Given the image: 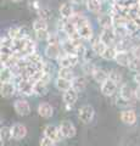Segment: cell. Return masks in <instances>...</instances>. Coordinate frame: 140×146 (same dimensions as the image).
I'll return each mask as SVG.
<instances>
[{
  "mask_svg": "<svg viewBox=\"0 0 140 146\" xmlns=\"http://www.w3.org/2000/svg\"><path fill=\"white\" fill-rule=\"evenodd\" d=\"M94 115H95V111H94V107L92 105H84L79 108L78 111V117L80 122H83L84 124H88L93 121Z\"/></svg>",
  "mask_w": 140,
  "mask_h": 146,
  "instance_id": "1",
  "label": "cell"
},
{
  "mask_svg": "<svg viewBox=\"0 0 140 146\" xmlns=\"http://www.w3.org/2000/svg\"><path fill=\"white\" fill-rule=\"evenodd\" d=\"M57 62H58V66L60 67L72 68L79 62V55H71V54L61 55V56L57 58Z\"/></svg>",
  "mask_w": 140,
  "mask_h": 146,
  "instance_id": "2",
  "label": "cell"
},
{
  "mask_svg": "<svg viewBox=\"0 0 140 146\" xmlns=\"http://www.w3.org/2000/svg\"><path fill=\"white\" fill-rule=\"evenodd\" d=\"M44 135L48 136V138H50V139H52L56 144L60 143L62 139H65L64 135H62V133H61V130H60V128L54 125V124H48L46 127L44 128Z\"/></svg>",
  "mask_w": 140,
  "mask_h": 146,
  "instance_id": "3",
  "label": "cell"
},
{
  "mask_svg": "<svg viewBox=\"0 0 140 146\" xmlns=\"http://www.w3.org/2000/svg\"><path fill=\"white\" fill-rule=\"evenodd\" d=\"M17 90H19L22 95L32 96L34 94V83H32L29 79L21 78L19 82H17Z\"/></svg>",
  "mask_w": 140,
  "mask_h": 146,
  "instance_id": "4",
  "label": "cell"
},
{
  "mask_svg": "<svg viewBox=\"0 0 140 146\" xmlns=\"http://www.w3.org/2000/svg\"><path fill=\"white\" fill-rule=\"evenodd\" d=\"M58 128H60V130L65 139H72V138H74L77 134V129H76L74 124L70 121H62L60 123V125H58Z\"/></svg>",
  "mask_w": 140,
  "mask_h": 146,
  "instance_id": "5",
  "label": "cell"
},
{
  "mask_svg": "<svg viewBox=\"0 0 140 146\" xmlns=\"http://www.w3.org/2000/svg\"><path fill=\"white\" fill-rule=\"evenodd\" d=\"M27 135V128L22 123H15L10 127V138L13 140H22Z\"/></svg>",
  "mask_w": 140,
  "mask_h": 146,
  "instance_id": "6",
  "label": "cell"
},
{
  "mask_svg": "<svg viewBox=\"0 0 140 146\" xmlns=\"http://www.w3.org/2000/svg\"><path fill=\"white\" fill-rule=\"evenodd\" d=\"M13 108H15V111L19 116H28L31 113V105L26 100H17V101H15Z\"/></svg>",
  "mask_w": 140,
  "mask_h": 146,
  "instance_id": "7",
  "label": "cell"
},
{
  "mask_svg": "<svg viewBox=\"0 0 140 146\" xmlns=\"http://www.w3.org/2000/svg\"><path fill=\"white\" fill-rule=\"evenodd\" d=\"M61 49L65 54H71V55H79V48L72 42L70 38H66L61 40Z\"/></svg>",
  "mask_w": 140,
  "mask_h": 146,
  "instance_id": "8",
  "label": "cell"
},
{
  "mask_svg": "<svg viewBox=\"0 0 140 146\" xmlns=\"http://www.w3.org/2000/svg\"><path fill=\"white\" fill-rule=\"evenodd\" d=\"M17 86L13 84V82H6V83H1L0 86V94H1L3 98L9 99L15 95Z\"/></svg>",
  "mask_w": 140,
  "mask_h": 146,
  "instance_id": "9",
  "label": "cell"
},
{
  "mask_svg": "<svg viewBox=\"0 0 140 146\" xmlns=\"http://www.w3.org/2000/svg\"><path fill=\"white\" fill-rule=\"evenodd\" d=\"M98 23L102 29H111L113 28V17L108 13H100L98 16Z\"/></svg>",
  "mask_w": 140,
  "mask_h": 146,
  "instance_id": "10",
  "label": "cell"
},
{
  "mask_svg": "<svg viewBox=\"0 0 140 146\" xmlns=\"http://www.w3.org/2000/svg\"><path fill=\"white\" fill-rule=\"evenodd\" d=\"M99 36H100V39L107 45V46H110V45H115L116 40H117V36H116L115 32H113V28H111V29H102L101 34Z\"/></svg>",
  "mask_w": 140,
  "mask_h": 146,
  "instance_id": "11",
  "label": "cell"
},
{
  "mask_svg": "<svg viewBox=\"0 0 140 146\" xmlns=\"http://www.w3.org/2000/svg\"><path fill=\"white\" fill-rule=\"evenodd\" d=\"M106 48H107V45L100 39V36H96V38L92 39V50L98 56H102V54L106 50Z\"/></svg>",
  "mask_w": 140,
  "mask_h": 146,
  "instance_id": "12",
  "label": "cell"
},
{
  "mask_svg": "<svg viewBox=\"0 0 140 146\" xmlns=\"http://www.w3.org/2000/svg\"><path fill=\"white\" fill-rule=\"evenodd\" d=\"M117 90V84L113 80H111L108 78L105 83L101 84V93L105 95V96H112Z\"/></svg>",
  "mask_w": 140,
  "mask_h": 146,
  "instance_id": "13",
  "label": "cell"
},
{
  "mask_svg": "<svg viewBox=\"0 0 140 146\" xmlns=\"http://www.w3.org/2000/svg\"><path fill=\"white\" fill-rule=\"evenodd\" d=\"M77 99H78V91L74 90L73 88H71L70 90L65 91L64 95H62V100H64V102L67 105V106L74 105Z\"/></svg>",
  "mask_w": 140,
  "mask_h": 146,
  "instance_id": "14",
  "label": "cell"
},
{
  "mask_svg": "<svg viewBox=\"0 0 140 146\" xmlns=\"http://www.w3.org/2000/svg\"><path fill=\"white\" fill-rule=\"evenodd\" d=\"M44 54L48 58L57 60V58L61 56V50H60V46H58V45H48L44 50Z\"/></svg>",
  "mask_w": 140,
  "mask_h": 146,
  "instance_id": "15",
  "label": "cell"
},
{
  "mask_svg": "<svg viewBox=\"0 0 140 146\" xmlns=\"http://www.w3.org/2000/svg\"><path fill=\"white\" fill-rule=\"evenodd\" d=\"M38 113H39V116L43 118H50L54 115V108L50 104L42 102L38 106Z\"/></svg>",
  "mask_w": 140,
  "mask_h": 146,
  "instance_id": "16",
  "label": "cell"
},
{
  "mask_svg": "<svg viewBox=\"0 0 140 146\" xmlns=\"http://www.w3.org/2000/svg\"><path fill=\"white\" fill-rule=\"evenodd\" d=\"M78 34L80 35V38L84 40H92L94 38V33H93V28L90 26V22L87 25H84L78 28Z\"/></svg>",
  "mask_w": 140,
  "mask_h": 146,
  "instance_id": "17",
  "label": "cell"
},
{
  "mask_svg": "<svg viewBox=\"0 0 140 146\" xmlns=\"http://www.w3.org/2000/svg\"><path fill=\"white\" fill-rule=\"evenodd\" d=\"M121 121L125 123V124L132 125L137 122V113L132 111V110H125V111L121 113Z\"/></svg>",
  "mask_w": 140,
  "mask_h": 146,
  "instance_id": "18",
  "label": "cell"
},
{
  "mask_svg": "<svg viewBox=\"0 0 140 146\" xmlns=\"http://www.w3.org/2000/svg\"><path fill=\"white\" fill-rule=\"evenodd\" d=\"M119 96H121L122 100H124V101H130L133 98H135L134 90L130 88V85L123 84L119 89Z\"/></svg>",
  "mask_w": 140,
  "mask_h": 146,
  "instance_id": "19",
  "label": "cell"
},
{
  "mask_svg": "<svg viewBox=\"0 0 140 146\" xmlns=\"http://www.w3.org/2000/svg\"><path fill=\"white\" fill-rule=\"evenodd\" d=\"M92 77L94 78V80H95L96 83L102 84V83H105V82L108 79V72H106L105 70H102V68L96 67L95 71L93 72Z\"/></svg>",
  "mask_w": 140,
  "mask_h": 146,
  "instance_id": "20",
  "label": "cell"
},
{
  "mask_svg": "<svg viewBox=\"0 0 140 146\" xmlns=\"http://www.w3.org/2000/svg\"><path fill=\"white\" fill-rule=\"evenodd\" d=\"M70 21L77 27V29H78L79 27H82V26H84V25L89 23V20H88V18L85 17L83 13H79V12H74L73 15H72V17L70 18Z\"/></svg>",
  "mask_w": 140,
  "mask_h": 146,
  "instance_id": "21",
  "label": "cell"
},
{
  "mask_svg": "<svg viewBox=\"0 0 140 146\" xmlns=\"http://www.w3.org/2000/svg\"><path fill=\"white\" fill-rule=\"evenodd\" d=\"M58 11H60V15L62 17V20H70V18L72 17V15L74 13L73 9H72V4H70V3L61 4Z\"/></svg>",
  "mask_w": 140,
  "mask_h": 146,
  "instance_id": "22",
  "label": "cell"
},
{
  "mask_svg": "<svg viewBox=\"0 0 140 146\" xmlns=\"http://www.w3.org/2000/svg\"><path fill=\"white\" fill-rule=\"evenodd\" d=\"M85 5H87L88 11L99 15L102 9V1H100V0H85Z\"/></svg>",
  "mask_w": 140,
  "mask_h": 146,
  "instance_id": "23",
  "label": "cell"
},
{
  "mask_svg": "<svg viewBox=\"0 0 140 146\" xmlns=\"http://www.w3.org/2000/svg\"><path fill=\"white\" fill-rule=\"evenodd\" d=\"M115 61L117 65H119L122 67H128L129 62H130V57H129L128 51H118L116 55Z\"/></svg>",
  "mask_w": 140,
  "mask_h": 146,
  "instance_id": "24",
  "label": "cell"
},
{
  "mask_svg": "<svg viewBox=\"0 0 140 146\" xmlns=\"http://www.w3.org/2000/svg\"><path fill=\"white\" fill-rule=\"evenodd\" d=\"M55 86L57 90L60 91H67L72 88V80L66 79V78H61V77H57L55 80Z\"/></svg>",
  "mask_w": 140,
  "mask_h": 146,
  "instance_id": "25",
  "label": "cell"
},
{
  "mask_svg": "<svg viewBox=\"0 0 140 146\" xmlns=\"http://www.w3.org/2000/svg\"><path fill=\"white\" fill-rule=\"evenodd\" d=\"M48 91V82H45L43 79H39L37 82H34V94L35 95H45Z\"/></svg>",
  "mask_w": 140,
  "mask_h": 146,
  "instance_id": "26",
  "label": "cell"
},
{
  "mask_svg": "<svg viewBox=\"0 0 140 146\" xmlns=\"http://www.w3.org/2000/svg\"><path fill=\"white\" fill-rule=\"evenodd\" d=\"M15 78L13 71L9 67H1L0 71V82L1 83H6V82H12V79Z\"/></svg>",
  "mask_w": 140,
  "mask_h": 146,
  "instance_id": "27",
  "label": "cell"
},
{
  "mask_svg": "<svg viewBox=\"0 0 140 146\" xmlns=\"http://www.w3.org/2000/svg\"><path fill=\"white\" fill-rule=\"evenodd\" d=\"M85 86H87V79H85L84 77H74V78L72 79V88L77 90L78 93L84 90Z\"/></svg>",
  "mask_w": 140,
  "mask_h": 146,
  "instance_id": "28",
  "label": "cell"
},
{
  "mask_svg": "<svg viewBox=\"0 0 140 146\" xmlns=\"http://www.w3.org/2000/svg\"><path fill=\"white\" fill-rule=\"evenodd\" d=\"M113 32L117 36V39H128L130 38L129 31L127 29L125 26H116L113 27Z\"/></svg>",
  "mask_w": 140,
  "mask_h": 146,
  "instance_id": "29",
  "label": "cell"
},
{
  "mask_svg": "<svg viewBox=\"0 0 140 146\" xmlns=\"http://www.w3.org/2000/svg\"><path fill=\"white\" fill-rule=\"evenodd\" d=\"M117 52H118V50H117V48L115 46V45H110V46L106 48V50L104 51V54H102L101 57L104 58V60H106V61L115 60Z\"/></svg>",
  "mask_w": 140,
  "mask_h": 146,
  "instance_id": "30",
  "label": "cell"
},
{
  "mask_svg": "<svg viewBox=\"0 0 140 146\" xmlns=\"http://www.w3.org/2000/svg\"><path fill=\"white\" fill-rule=\"evenodd\" d=\"M33 31L37 32V31H48V21L44 20L42 17H38L37 20L33 21Z\"/></svg>",
  "mask_w": 140,
  "mask_h": 146,
  "instance_id": "31",
  "label": "cell"
},
{
  "mask_svg": "<svg viewBox=\"0 0 140 146\" xmlns=\"http://www.w3.org/2000/svg\"><path fill=\"white\" fill-rule=\"evenodd\" d=\"M58 77L72 80V79L74 78V73H73V71H72V68H68V67H60V70H58Z\"/></svg>",
  "mask_w": 140,
  "mask_h": 146,
  "instance_id": "32",
  "label": "cell"
},
{
  "mask_svg": "<svg viewBox=\"0 0 140 146\" xmlns=\"http://www.w3.org/2000/svg\"><path fill=\"white\" fill-rule=\"evenodd\" d=\"M60 42H61V36L57 33H49L46 38L48 45H60Z\"/></svg>",
  "mask_w": 140,
  "mask_h": 146,
  "instance_id": "33",
  "label": "cell"
},
{
  "mask_svg": "<svg viewBox=\"0 0 140 146\" xmlns=\"http://www.w3.org/2000/svg\"><path fill=\"white\" fill-rule=\"evenodd\" d=\"M108 78H110L111 80H113L116 84H118L122 82V74L119 71L117 70H111L110 72H108Z\"/></svg>",
  "mask_w": 140,
  "mask_h": 146,
  "instance_id": "34",
  "label": "cell"
},
{
  "mask_svg": "<svg viewBox=\"0 0 140 146\" xmlns=\"http://www.w3.org/2000/svg\"><path fill=\"white\" fill-rule=\"evenodd\" d=\"M128 68L130 71H133V72H140V58H137V57L130 58Z\"/></svg>",
  "mask_w": 140,
  "mask_h": 146,
  "instance_id": "35",
  "label": "cell"
},
{
  "mask_svg": "<svg viewBox=\"0 0 140 146\" xmlns=\"http://www.w3.org/2000/svg\"><path fill=\"white\" fill-rule=\"evenodd\" d=\"M33 52H35V43L29 38L28 42H27V45H26L25 56H27V55H29V54H33Z\"/></svg>",
  "mask_w": 140,
  "mask_h": 146,
  "instance_id": "36",
  "label": "cell"
},
{
  "mask_svg": "<svg viewBox=\"0 0 140 146\" xmlns=\"http://www.w3.org/2000/svg\"><path fill=\"white\" fill-rule=\"evenodd\" d=\"M96 66H94L92 62H85L83 65V72L85 74H93V72L95 71Z\"/></svg>",
  "mask_w": 140,
  "mask_h": 146,
  "instance_id": "37",
  "label": "cell"
},
{
  "mask_svg": "<svg viewBox=\"0 0 140 146\" xmlns=\"http://www.w3.org/2000/svg\"><path fill=\"white\" fill-rule=\"evenodd\" d=\"M38 13H39V17H42V18H44V20H49V18L51 17V12L49 11V9H45V7H40L39 10L37 11Z\"/></svg>",
  "mask_w": 140,
  "mask_h": 146,
  "instance_id": "38",
  "label": "cell"
},
{
  "mask_svg": "<svg viewBox=\"0 0 140 146\" xmlns=\"http://www.w3.org/2000/svg\"><path fill=\"white\" fill-rule=\"evenodd\" d=\"M55 145H56L55 141L50 138H48V136H45V135L40 139V146H55Z\"/></svg>",
  "mask_w": 140,
  "mask_h": 146,
  "instance_id": "39",
  "label": "cell"
},
{
  "mask_svg": "<svg viewBox=\"0 0 140 146\" xmlns=\"http://www.w3.org/2000/svg\"><path fill=\"white\" fill-rule=\"evenodd\" d=\"M34 33H35V36H37L39 40H46L48 35H49L48 31H37V32H34Z\"/></svg>",
  "mask_w": 140,
  "mask_h": 146,
  "instance_id": "40",
  "label": "cell"
},
{
  "mask_svg": "<svg viewBox=\"0 0 140 146\" xmlns=\"http://www.w3.org/2000/svg\"><path fill=\"white\" fill-rule=\"evenodd\" d=\"M130 54H132L133 57L140 58V45H134V46L130 49Z\"/></svg>",
  "mask_w": 140,
  "mask_h": 146,
  "instance_id": "41",
  "label": "cell"
},
{
  "mask_svg": "<svg viewBox=\"0 0 140 146\" xmlns=\"http://www.w3.org/2000/svg\"><path fill=\"white\" fill-rule=\"evenodd\" d=\"M134 82H135V83H137L139 86H140V72H137V73H135V74H134Z\"/></svg>",
  "mask_w": 140,
  "mask_h": 146,
  "instance_id": "42",
  "label": "cell"
},
{
  "mask_svg": "<svg viewBox=\"0 0 140 146\" xmlns=\"http://www.w3.org/2000/svg\"><path fill=\"white\" fill-rule=\"evenodd\" d=\"M134 95H135V99L138 100V101H140V86L138 85V88L134 90Z\"/></svg>",
  "mask_w": 140,
  "mask_h": 146,
  "instance_id": "43",
  "label": "cell"
},
{
  "mask_svg": "<svg viewBox=\"0 0 140 146\" xmlns=\"http://www.w3.org/2000/svg\"><path fill=\"white\" fill-rule=\"evenodd\" d=\"M82 1H83V0H68V3L72 4V5H79Z\"/></svg>",
  "mask_w": 140,
  "mask_h": 146,
  "instance_id": "44",
  "label": "cell"
},
{
  "mask_svg": "<svg viewBox=\"0 0 140 146\" xmlns=\"http://www.w3.org/2000/svg\"><path fill=\"white\" fill-rule=\"evenodd\" d=\"M12 3H20V1H22V0H11Z\"/></svg>",
  "mask_w": 140,
  "mask_h": 146,
  "instance_id": "45",
  "label": "cell"
}]
</instances>
